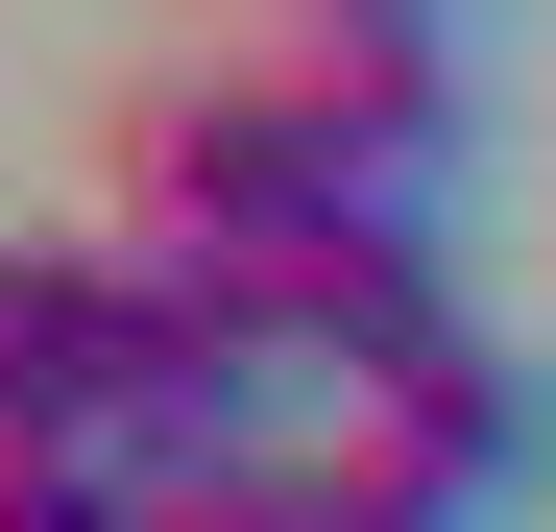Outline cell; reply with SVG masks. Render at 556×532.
Instances as JSON below:
<instances>
[{
  "label": "cell",
  "mask_w": 556,
  "mask_h": 532,
  "mask_svg": "<svg viewBox=\"0 0 556 532\" xmlns=\"http://www.w3.org/2000/svg\"><path fill=\"white\" fill-rule=\"evenodd\" d=\"M435 25H459V0H435Z\"/></svg>",
  "instance_id": "obj_7"
},
{
  "label": "cell",
  "mask_w": 556,
  "mask_h": 532,
  "mask_svg": "<svg viewBox=\"0 0 556 532\" xmlns=\"http://www.w3.org/2000/svg\"><path fill=\"white\" fill-rule=\"evenodd\" d=\"M146 532H363V484H339V435H266V460H169Z\"/></svg>",
  "instance_id": "obj_5"
},
{
  "label": "cell",
  "mask_w": 556,
  "mask_h": 532,
  "mask_svg": "<svg viewBox=\"0 0 556 532\" xmlns=\"http://www.w3.org/2000/svg\"><path fill=\"white\" fill-rule=\"evenodd\" d=\"M98 218H122L146 266H194V291H266V315H291L315 266L388 218V194H363V169L291 122L266 25H218V49H146L122 98H98Z\"/></svg>",
  "instance_id": "obj_1"
},
{
  "label": "cell",
  "mask_w": 556,
  "mask_h": 532,
  "mask_svg": "<svg viewBox=\"0 0 556 532\" xmlns=\"http://www.w3.org/2000/svg\"><path fill=\"white\" fill-rule=\"evenodd\" d=\"M0 532H146V460H73V435H0Z\"/></svg>",
  "instance_id": "obj_6"
},
{
  "label": "cell",
  "mask_w": 556,
  "mask_h": 532,
  "mask_svg": "<svg viewBox=\"0 0 556 532\" xmlns=\"http://www.w3.org/2000/svg\"><path fill=\"white\" fill-rule=\"evenodd\" d=\"M339 435H363V460H388V484H435L459 532H508V508L556 484V388L508 364V339H484V315H459V339H435V364H412V388H363Z\"/></svg>",
  "instance_id": "obj_4"
},
{
  "label": "cell",
  "mask_w": 556,
  "mask_h": 532,
  "mask_svg": "<svg viewBox=\"0 0 556 532\" xmlns=\"http://www.w3.org/2000/svg\"><path fill=\"white\" fill-rule=\"evenodd\" d=\"M266 73H291V122H315L388 218L459 194V122H484V98H459V25H435V0H266Z\"/></svg>",
  "instance_id": "obj_3"
},
{
  "label": "cell",
  "mask_w": 556,
  "mask_h": 532,
  "mask_svg": "<svg viewBox=\"0 0 556 532\" xmlns=\"http://www.w3.org/2000/svg\"><path fill=\"white\" fill-rule=\"evenodd\" d=\"M169 388H194V266L98 242H0V435H73V460H169Z\"/></svg>",
  "instance_id": "obj_2"
}]
</instances>
